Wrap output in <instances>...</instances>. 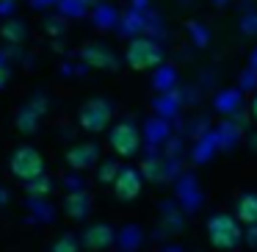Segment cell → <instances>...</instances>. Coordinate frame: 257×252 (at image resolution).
I'll return each instance as SVG.
<instances>
[{
  "mask_svg": "<svg viewBox=\"0 0 257 252\" xmlns=\"http://www.w3.org/2000/svg\"><path fill=\"white\" fill-rule=\"evenodd\" d=\"M113 194L124 202L136 200V197L141 194V175L136 172V169H122V172H116V178H113Z\"/></svg>",
  "mask_w": 257,
  "mask_h": 252,
  "instance_id": "cell-6",
  "label": "cell"
},
{
  "mask_svg": "<svg viewBox=\"0 0 257 252\" xmlns=\"http://www.w3.org/2000/svg\"><path fill=\"white\" fill-rule=\"evenodd\" d=\"M251 117L257 119V97H254V100H251Z\"/></svg>",
  "mask_w": 257,
  "mask_h": 252,
  "instance_id": "cell-16",
  "label": "cell"
},
{
  "mask_svg": "<svg viewBox=\"0 0 257 252\" xmlns=\"http://www.w3.org/2000/svg\"><path fill=\"white\" fill-rule=\"evenodd\" d=\"M83 56H86V64H91V67H111V56L100 47H89Z\"/></svg>",
  "mask_w": 257,
  "mask_h": 252,
  "instance_id": "cell-11",
  "label": "cell"
},
{
  "mask_svg": "<svg viewBox=\"0 0 257 252\" xmlns=\"http://www.w3.org/2000/svg\"><path fill=\"white\" fill-rule=\"evenodd\" d=\"M207 238L216 249H232L240 244V224L229 213H218L207 222Z\"/></svg>",
  "mask_w": 257,
  "mask_h": 252,
  "instance_id": "cell-2",
  "label": "cell"
},
{
  "mask_svg": "<svg viewBox=\"0 0 257 252\" xmlns=\"http://www.w3.org/2000/svg\"><path fill=\"white\" fill-rule=\"evenodd\" d=\"M141 169H144V175H147L150 180H161V178H163V172H161V163H158V161H147Z\"/></svg>",
  "mask_w": 257,
  "mask_h": 252,
  "instance_id": "cell-14",
  "label": "cell"
},
{
  "mask_svg": "<svg viewBox=\"0 0 257 252\" xmlns=\"http://www.w3.org/2000/svg\"><path fill=\"white\" fill-rule=\"evenodd\" d=\"M67 161H69V166H75V169L91 166V163L97 161V147H94V144H80V147H75V150L67 152Z\"/></svg>",
  "mask_w": 257,
  "mask_h": 252,
  "instance_id": "cell-8",
  "label": "cell"
},
{
  "mask_svg": "<svg viewBox=\"0 0 257 252\" xmlns=\"http://www.w3.org/2000/svg\"><path fill=\"white\" fill-rule=\"evenodd\" d=\"M9 169L17 180L23 183H31V180L42 178L45 175V158L36 147H17L9 158Z\"/></svg>",
  "mask_w": 257,
  "mask_h": 252,
  "instance_id": "cell-1",
  "label": "cell"
},
{
  "mask_svg": "<svg viewBox=\"0 0 257 252\" xmlns=\"http://www.w3.org/2000/svg\"><path fill=\"white\" fill-rule=\"evenodd\" d=\"M53 252H78V244H75V238L64 235V238H58L56 244H53Z\"/></svg>",
  "mask_w": 257,
  "mask_h": 252,
  "instance_id": "cell-13",
  "label": "cell"
},
{
  "mask_svg": "<svg viewBox=\"0 0 257 252\" xmlns=\"http://www.w3.org/2000/svg\"><path fill=\"white\" fill-rule=\"evenodd\" d=\"M83 244L89 246L91 252H102L105 246L113 244V230L108 224H91L83 235Z\"/></svg>",
  "mask_w": 257,
  "mask_h": 252,
  "instance_id": "cell-7",
  "label": "cell"
},
{
  "mask_svg": "<svg viewBox=\"0 0 257 252\" xmlns=\"http://www.w3.org/2000/svg\"><path fill=\"white\" fill-rule=\"evenodd\" d=\"M86 211H89V197H86V191H72L67 197V213L72 219H83Z\"/></svg>",
  "mask_w": 257,
  "mask_h": 252,
  "instance_id": "cell-10",
  "label": "cell"
},
{
  "mask_svg": "<svg viewBox=\"0 0 257 252\" xmlns=\"http://www.w3.org/2000/svg\"><path fill=\"white\" fill-rule=\"evenodd\" d=\"M47 191H50V180H47V175H42V178H36V180L28 183V194H34V197H45Z\"/></svg>",
  "mask_w": 257,
  "mask_h": 252,
  "instance_id": "cell-12",
  "label": "cell"
},
{
  "mask_svg": "<svg viewBox=\"0 0 257 252\" xmlns=\"http://www.w3.org/2000/svg\"><path fill=\"white\" fill-rule=\"evenodd\" d=\"M78 122L83 130L89 133H100V130L108 128L111 122V106L105 100H86L78 111Z\"/></svg>",
  "mask_w": 257,
  "mask_h": 252,
  "instance_id": "cell-4",
  "label": "cell"
},
{
  "mask_svg": "<svg viewBox=\"0 0 257 252\" xmlns=\"http://www.w3.org/2000/svg\"><path fill=\"white\" fill-rule=\"evenodd\" d=\"M6 80H9V72L3 67H0V89H3V86H6Z\"/></svg>",
  "mask_w": 257,
  "mask_h": 252,
  "instance_id": "cell-15",
  "label": "cell"
},
{
  "mask_svg": "<svg viewBox=\"0 0 257 252\" xmlns=\"http://www.w3.org/2000/svg\"><path fill=\"white\" fill-rule=\"evenodd\" d=\"M108 141H111V150L116 152V155H122V158L136 155V152H139V147H141L139 128H136V125H130V122L113 125V130H111V136H108Z\"/></svg>",
  "mask_w": 257,
  "mask_h": 252,
  "instance_id": "cell-5",
  "label": "cell"
},
{
  "mask_svg": "<svg viewBox=\"0 0 257 252\" xmlns=\"http://www.w3.org/2000/svg\"><path fill=\"white\" fill-rule=\"evenodd\" d=\"M124 58H127L130 69L144 72V69H152V67H158V64L163 61V53H161V47H158L152 39H136V42H130Z\"/></svg>",
  "mask_w": 257,
  "mask_h": 252,
  "instance_id": "cell-3",
  "label": "cell"
},
{
  "mask_svg": "<svg viewBox=\"0 0 257 252\" xmlns=\"http://www.w3.org/2000/svg\"><path fill=\"white\" fill-rule=\"evenodd\" d=\"M238 224H257V194H243L238 200Z\"/></svg>",
  "mask_w": 257,
  "mask_h": 252,
  "instance_id": "cell-9",
  "label": "cell"
}]
</instances>
